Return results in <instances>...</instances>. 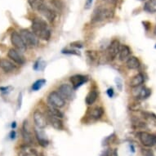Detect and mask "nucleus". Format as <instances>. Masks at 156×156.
<instances>
[{
	"instance_id": "obj_1",
	"label": "nucleus",
	"mask_w": 156,
	"mask_h": 156,
	"mask_svg": "<svg viewBox=\"0 0 156 156\" xmlns=\"http://www.w3.org/2000/svg\"><path fill=\"white\" fill-rule=\"evenodd\" d=\"M31 28L33 33L38 37V38L48 41L51 38V30L48 26L46 21L42 18L35 17L33 19Z\"/></svg>"
},
{
	"instance_id": "obj_2",
	"label": "nucleus",
	"mask_w": 156,
	"mask_h": 156,
	"mask_svg": "<svg viewBox=\"0 0 156 156\" xmlns=\"http://www.w3.org/2000/svg\"><path fill=\"white\" fill-rule=\"evenodd\" d=\"M115 12L113 9L104 6H100L96 8L92 16H91V21L92 23H97V22H101V21L111 19L114 17Z\"/></svg>"
},
{
	"instance_id": "obj_3",
	"label": "nucleus",
	"mask_w": 156,
	"mask_h": 156,
	"mask_svg": "<svg viewBox=\"0 0 156 156\" xmlns=\"http://www.w3.org/2000/svg\"><path fill=\"white\" fill-rule=\"evenodd\" d=\"M20 35L23 39L24 43L26 45V47H30V48H35L38 45L39 40H38V37L31 31L23 29L21 30L20 31Z\"/></svg>"
},
{
	"instance_id": "obj_4",
	"label": "nucleus",
	"mask_w": 156,
	"mask_h": 156,
	"mask_svg": "<svg viewBox=\"0 0 156 156\" xmlns=\"http://www.w3.org/2000/svg\"><path fill=\"white\" fill-rule=\"evenodd\" d=\"M139 141L146 147H153L156 146V135L147 132H138L136 133Z\"/></svg>"
},
{
	"instance_id": "obj_5",
	"label": "nucleus",
	"mask_w": 156,
	"mask_h": 156,
	"mask_svg": "<svg viewBox=\"0 0 156 156\" xmlns=\"http://www.w3.org/2000/svg\"><path fill=\"white\" fill-rule=\"evenodd\" d=\"M48 101L50 106L57 108V109L64 107L66 105V100L61 96L59 92L56 91L50 92V94L48 97Z\"/></svg>"
},
{
	"instance_id": "obj_6",
	"label": "nucleus",
	"mask_w": 156,
	"mask_h": 156,
	"mask_svg": "<svg viewBox=\"0 0 156 156\" xmlns=\"http://www.w3.org/2000/svg\"><path fill=\"white\" fill-rule=\"evenodd\" d=\"M36 11L40 13L44 17H45V19H47L49 22H53L56 17V12L52 8L47 6L45 3H44V2L39 5Z\"/></svg>"
},
{
	"instance_id": "obj_7",
	"label": "nucleus",
	"mask_w": 156,
	"mask_h": 156,
	"mask_svg": "<svg viewBox=\"0 0 156 156\" xmlns=\"http://www.w3.org/2000/svg\"><path fill=\"white\" fill-rule=\"evenodd\" d=\"M120 43L117 39L113 40L110 44L108 46L107 49H106V57L107 59L110 61H113L116 58V56H118L119 52V49H120Z\"/></svg>"
},
{
	"instance_id": "obj_8",
	"label": "nucleus",
	"mask_w": 156,
	"mask_h": 156,
	"mask_svg": "<svg viewBox=\"0 0 156 156\" xmlns=\"http://www.w3.org/2000/svg\"><path fill=\"white\" fill-rule=\"evenodd\" d=\"M58 92L62 96L65 100H72L75 96L74 93V89L73 88L71 85L68 83H63L58 87Z\"/></svg>"
},
{
	"instance_id": "obj_9",
	"label": "nucleus",
	"mask_w": 156,
	"mask_h": 156,
	"mask_svg": "<svg viewBox=\"0 0 156 156\" xmlns=\"http://www.w3.org/2000/svg\"><path fill=\"white\" fill-rule=\"evenodd\" d=\"M11 42L18 51H25L27 48L20 35V34L16 31H13L12 33L11 34Z\"/></svg>"
},
{
	"instance_id": "obj_10",
	"label": "nucleus",
	"mask_w": 156,
	"mask_h": 156,
	"mask_svg": "<svg viewBox=\"0 0 156 156\" xmlns=\"http://www.w3.org/2000/svg\"><path fill=\"white\" fill-rule=\"evenodd\" d=\"M33 119L34 124L38 129H44L48 125V120L46 116L39 110H35L33 114Z\"/></svg>"
},
{
	"instance_id": "obj_11",
	"label": "nucleus",
	"mask_w": 156,
	"mask_h": 156,
	"mask_svg": "<svg viewBox=\"0 0 156 156\" xmlns=\"http://www.w3.org/2000/svg\"><path fill=\"white\" fill-rule=\"evenodd\" d=\"M8 56L12 61L18 65H23L26 62L23 55L20 52V51H18L17 49L16 48H11L8 51Z\"/></svg>"
},
{
	"instance_id": "obj_12",
	"label": "nucleus",
	"mask_w": 156,
	"mask_h": 156,
	"mask_svg": "<svg viewBox=\"0 0 156 156\" xmlns=\"http://www.w3.org/2000/svg\"><path fill=\"white\" fill-rule=\"evenodd\" d=\"M70 83H72V87L74 90L79 88L80 86H82L84 83L87 82V78L84 75H81V74H75L74 76H71L69 78Z\"/></svg>"
},
{
	"instance_id": "obj_13",
	"label": "nucleus",
	"mask_w": 156,
	"mask_h": 156,
	"mask_svg": "<svg viewBox=\"0 0 156 156\" xmlns=\"http://www.w3.org/2000/svg\"><path fill=\"white\" fill-rule=\"evenodd\" d=\"M47 120L49 122L54 128H56L57 130H62L63 129V123H62V119L57 118L56 116H54L50 113L47 112Z\"/></svg>"
},
{
	"instance_id": "obj_14",
	"label": "nucleus",
	"mask_w": 156,
	"mask_h": 156,
	"mask_svg": "<svg viewBox=\"0 0 156 156\" xmlns=\"http://www.w3.org/2000/svg\"><path fill=\"white\" fill-rule=\"evenodd\" d=\"M0 68L5 73H11L16 69V66L9 60L1 58L0 59Z\"/></svg>"
},
{
	"instance_id": "obj_15",
	"label": "nucleus",
	"mask_w": 156,
	"mask_h": 156,
	"mask_svg": "<svg viewBox=\"0 0 156 156\" xmlns=\"http://www.w3.org/2000/svg\"><path fill=\"white\" fill-rule=\"evenodd\" d=\"M21 133H22V137H23L24 141L26 142V144L28 145H33L34 144V138L32 133L29 131L28 128H27V121H25L23 123V127H22V130H21Z\"/></svg>"
},
{
	"instance_id": "obj_16",
	"label": "nucleus",
	"mask_w": 156,
	"mask_h": 156,
	"mask_svg": "<svg viewBox=\"0 0 156 156\" xmlns=\"http://www.w3.org/2000/svg\"><path fill=\"white\" fill-rule=\"evenodd\" d=\"M34 133H35V137L38 141V144L40 145L43 147H46V146H48L49 141L48 140V138L46 137V136L44 134L41 130L39 129H35L34 130Z\"/></svg>"
},
{
	"instance_id": "obj_17",
	"label": "nucleus",
	"mask_w": 156,
	"mask_h": 156,
	"mask_svg": "<svg viewBox=\"0 0 156 156\" xmlns=\"http://www.w3.org/2000/svg\"><path fill=\"white\" fill-rule=\"evenodd\" d=\"M144 75L142 74H136L135 76H133L130 80L129 83V86L133 88L140 87L142 83H144Z\"/></svg>"
},
{
	"instance_id": "obj_18",
	"label": "nucleus",
	"mask_w": 156,
	"mask_h": 156,
	"mask_svg": "<svg viewBox=\"0 0 156 156\" xmlns=\"http://www.w3.org/2000/svg\"><path fill=\"white\" fill-rule=\"evenodd\" d=\"M131 55V49L127 45H121L119 52V58L120 61H127L128 57Z\"/></svg>"
},
{
	"instance_id": "obj_19",
	"label": "nucleus",
	"mask_w": 156,
	"mask_h": 156,
	"mask_svg": "<svg viewBox=\"0 0 156 156\" xmlns=\"http://www.w3.org/2000/svg\"><path fill=\"white\" fill-rule=\"evenodd\" d=\"M126 66L128 69H136L140 67L141 63L136 56H129L128 59L126 61Z\"/></svg>"
},
{
	"instance_id": "obj_20",
	"label": "nucleus",
	"mask_w": 156,
	"mask_h": 156,
	"mask_svg": "<svg viewBox=\"0 0 156 156\" xmlns=\"http://www.w3.org/2000/svg\"><path fill=\"white\" fill-rule=\"evenodd\" d=\"M103 115H104V110H103V108L100 107V106L94 107L91 110L89 113L90 118L92 119H96V120L100 119L103 116Z\"/></svg>"
},
{
	"instance_id": "obj_21",
	"label": "nucleus",
	"mask_w": 156,
	"mask_h": 156,
	"mask_svg": "<svg viewBox=\"0 0 156 156\" xmlns=\"http://www.w3.org/2000/svg\"><path fill=\"white\" fill-rule=\"evenodd\" d=\"M151 94V89H149L148 87H141V88H139V91L137 94L136 95V97H137L138 99H141V100H144V99L148 98Z\"/></svg>"
},
{
	"instance_id": "obj_22",
	"label": "nucleus",
	"mask_w": 156,
	"mask_h": 156,
	"mask_svg": "<svg viewBox=\"0 0 156 156\" xmlns=\"http://www.w3.org/2000/svg\"><path fill=\"white\" fill-rule=\"evenodd\" d=\"M97 97H98V92L96 90H92L87 95L86 99H85V102L87 105H92L97 101Z\"/></svg>"
},
{
	"instance_id": "obj_23",
	"label": "nucleus",
	"mask_w": 156,
	"mask_h": 156,
	"mask_svg": "<svg viewBox=\"0 0 156 156\" xmlns=\"http://www.w3.org/2000/svg\"><path fill=\"white\" fill-rule=\"evenodd\" d=\"M144 10L149 13L156 12V0H147L144 5Z\"/></svg>"
},
{
	"instance_id": "obj_24",
	"label": "nucleus",
	"mask_w": 156,
	"mask_h": 156,
	"mask_svg": "<svg viewBox=\"0 0 156 156\" xmlns=\"http://www.w3.org/2000/svg\"><path fill=\"white\" fill-rule=\"evenodd\" d=\"M48 112L51 114V115H54V116H56L57 118L62 119L64 117V115L61 112V110H59V109L52 107V106H50V105H49L48 109Z\"/></svg>"
},
{
	"instance_id": "obj_25",
	"label": "nucleus",
	"mask_w": 156,
	"mask_h": 156,
	"mask_svg": "<svg viewBox=\"0 0 156 156\" xmlns=\"http://www.w3.org/2000/svg\"><path fill=\"white\" fill-rule=\"evenodd\" d=\"M46 83V80H38L36 82H34L32 85V90L33 91H38V90L41 89L43 86Z\"/></svg>"
},
{
	"instance_id": "obj_26",
	"label": "nucleus",
	"mask_w": 156,
	"mask_h": 156,
	"mask_svg": "<svg viewBox=\"0 0 156 156\" xmlns=\"http://www.w3.org/2000/svg\"><path fill=\"white\" fill-rule=\"evenodd\" d=\"M51 3L57 9V10H62V8H64V4L61 0H52Z\"/></svg>"
},
{
	"instance_id": "obj_27",
	"label": "nucleus",
	"mask_w": 156,
	"mask_h": 156,
	"mask_svg": "<svg viewBox=\"0 0 156 156\" xmlns=\"http://www.w3.org/2000/svg\"><path fill=\"white\" fill-rule=\"evenodd\" d=\"M144 115H145V116H146V118L147 119H149L151 122L154 123L156 125V115H154V114H152V113H146V112L144 113Z\"/></svg>"
},
{
	"instance_id": "obj_28",
	"label": "nucleus",
	"mask_w": 156,
	"mask_h": 156,
	"mask_svg": "<svg viewBox=\"0 0 156 156\" xmlns=\"http://www.w3.org/2000/svg\"><path fill=\"white\" fill-rule=\"evenodd\" d=\"M141 154L143 156H154L153 151L148 148L141 149Z\"/></svg>"
},
{
	"instance_id": "obj_29",
	"label": "nucleus",
	"mask_w": 156,
	"mask_h": 156,
	"mask_svg": "<svg viewBox=\"0 0 156 156\" xmlns=\"http://www.w3.org/2000/svg\"><path fill=\"white\" fill-rule=\"evenodd\" d=\"M101 156H114V151L111 149L108 148L106 150H104Z\"/></svg>"
},
{
	"instance_id": "obj_30",
	"label": "nucleus",
	"mask_w": 156,
	"mask_h": 156,
	"mask_svg": "<svg viewBox=\"0 0 156 156\" xmlns=\"http://www.w3.org/2000/svg\"><path fill=\"white\" fill-rule=\"evenodd\" d=\"M62 53L72 54V55H77V56H80V52H79V51H75V50H68V49H66V50H63V51H62Z\"/></svg>"
},
{
	"instance_id": "obj_31",
	"label": "nucleus",
	"mask_w": 156,
	"mask_h": 156,
	"mask_svg": "<svg viewBox=\"0 0 156 156\" xmlns=\"http://www.w3.org/2000/svg\"><path fill=\"white\" fill-rule=\"evenodd\" d=\"M30 154H32L34 156H44V154L38 151L36 149H31Z\"/></svg>"
},
{
	"instance_id": "obj_32",
	"label": "nucleus",
	"mask_w": 156,
	"mask_h": 156,
	"mask_svg": "<svg viewBox=\"0 0 156 156\" xmlns=\"http://www.w3.org/2000/svg\"><path fill=\"white\" fill-rule=\"evenodd\" d=\"M92 3H93V0H86L84 4V8L85 9H89L92 5Z\"/></svg>"
},
{
	"instance_id": "obj_33",
	"label": "nucleus",
	"mask_w": 156,
	"mask_h": 156,
	"mask_svg": "<svg viewBox=\"0 0 156 156\" xmlns=\"http://www.w3.org/2000/svg\"><path fill=\"white\" fill-rule=\"evenodd\" d=\"M70 46L71 47H75V48H83V44H81L80 42H74V43H72L70 44Z\"/></svg>"
},
{
	"instance_id": "obj_34",
	"label": "nucleus",
	"mask_w": 156,
	"mask_h": 156,
	"mask_svg": "<svg viewBox=\"0 0 156 156\" xmlns=\"http://www.w3.org/2000/svg\"><path fill=\"white\" fill-rule=\"evenodd\" d=\"M115 82L117 83V87L119 90H122V81H121L120 79H119V78H116L115 79Z\"/></svg>"
},
{
	"instance_id": "obj_35",
	"label": "nucleus",
	"mask_w": 156,
	"mask_h": 156,
	"mask_svg": "<svg viewBox=\"0 0 156 156\" xmlns=\"http://www.w3.org/2000/svg\"><path fill=\"white\" fill-rule=\"evenodd\" d=\"M105 3L110 5H116V3H118V0H103Z\"/></svg>"
},
{
	"instance_id": "obj_36",
	"label": "nucleus",
	"mask_w": 156,
	"mask_h": 156,
	"mask_svg": "<svg viewBox=\"0 0 156 156\" xmlns=\"http://www.w3.org/2000/svg\"><path fill=\"white\" fill-rule=\"evenodd\" d=\"M9 88H11V87H0V91L3 92V93H8L9 91H8V89Z\"/></svg>"
},
{
	"instance_id": "obj_37",
	"label": "nucleus",
	"mask_w": 156,
	"mask_h": 156,
	"mask_svg": "<svg viewBox=\"0 0 156 156\" xmlns=\"http://www.w3.org/2000/svg\"><path fill=\"white\" fill-rule=\"evenodd\" d=\"M21 103H22V93L19 94V98H18V107L21 108Z\"/></svg>"
},
{
	"instance_id": "obj_38",
	"label": "nucleus",
	"mask_w": 156,
	"mask_h": 156,
	"mask_svg": "<svg viewBox=\"0 0 156 156\" xmlns=\"http://www.w3.org/2000/svg\"><path fill=\"white\" fill-rule=\"evenodd\" d=\"M107 94L110 97H112L113 96H114V89H113L112 87H111V88H109V89L107 90Z\"/></svg>"
},
{
	"instance_id": "obj_39",
	"label": "nucleus",
	"mask_w": 156,
	"mask_h": 156,
	"mask_svg": "<svg viewBox=\"0 0 156 156\" xmlns=\"http://www.w3.org/2000/svg\"><path fill=\"white\" fill-rule=\"evenodd\" d=\"M16 137V132L14 130H12L10 133V138L11 139H15Z\"/></svg>"
},
{
	"instance_id": "obj_40",
	"label": "nucleus",
	"mask_w": 156,
	"mask_h": 156,
	"mask_svg": "<svg viewBox=\"0 0 156 156\" xmlns=\"http://www.w3.org/2000/svg\"><path fill=\"white\" fill-rule=\"evenodd\" d=\"M20 156H34L32 154H30V153H26V152H21L20 154Z\"/></svg>"
},
{
	"instance_id": "obj_41",
	"label": "nucleus",
	"mask_w": 156,
	"mask_h": 156,
	"mask_svg": "<svg viewBox=\"0 0 156 156\" xmlns=\"http://www.w3.org/2000/svg\"><path fill=\"white\" fill-rule=\"evenodd\" d=\"M16 126V122H13L12 124V128H15Z\"/></svg>"
},
{
	"instance_id": "obj_42",
	"label": "nucleus",
	"mask_w": 156,
	"mask_h": 156,
	"mask_svg": "<svg viewBox=\"0 0 156 156\" xmlns=\"http://www.w3.org/2000/svg\"><path fill=\"white\" fill-rule=\"evenodd\" d=\"M154 34H156V26H154Z\"/></svg>"
},
{
	"instance_id": "obj_43",
	"label": "nucleus",
	"mask_w": 156,
	"mask_h": 156,
	"mask_svg": "<svg viewBox=\"0 0 156 156\" xmlns=\"http://www.w3.org/2000/svg\"><path fill=\"white\" fill-rule=\"evenodd\" d=\"M141 1H147V0H141Z\"/></svg>"
},
{
	"instance_id": "obj_44",
	"label": "nucleus",
	"mask_w": 156,
	"mask_h": 156,
	"mask_svg": "<svg viewBox=\"0 0 156 156\" xmlns=\"http://www.w3.org/2000/svg\"><path fill=\"white\" fill-rule=\"evenodd\" d=\"M154 48H156V44H155V46H154Z\"/></svg>"
},
{
	"instance_id": "obj_45",
	"label": "nucleus",
	"mask_w": 156,
	"mask_h": 156,
	"mask_svg": "<svg viewBox=\"0 0 156 156\" xmlns=\"http://www.w3.org/2000/svg\"><path fill=\"white\" fill-rule=\"evenodd\" d=\"M40 1H43V2H44V0H40Z\"/></svg>"
}]
</instances>
